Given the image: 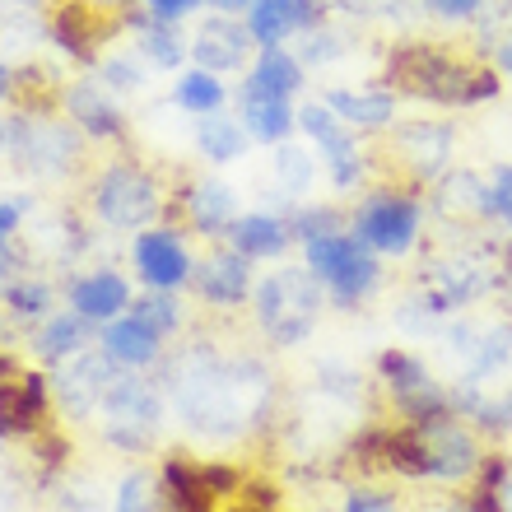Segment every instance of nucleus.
Wrapping results in <instances>:
<instances>
[{"label":"nucleus","mask_w":512,"mask_h":512,"mask_svg":"<svg viewBox=\"0 0 512 512\" xmlns=\"http://www.w3.org/2000/svg\"><path fill=\"white\" fill-rule=\"evenodd\" d=\"M135 270H140V280L149 289H182V284L196 275V261L187 256L182 238L173 229H145L135 233Z\"/></svg>","instance_id":"nucleus-9"},{"label":"nucleus","mask_w":512,"mask_h":512,"mask_svg":"<svg viewBox=\"0 0 512 512\" xmlns=\"http://www.w3.org/2000/svg\"><path fill=\"white\" fill-rule=\"evenodd\" d=\"M238 122L261 145H280L284 135L298 126V112L289 108V98H275L266 89H256L252 80H243V89H238Z\"/></svg>","instance_id":"nucleus-15"},{"label":"nucleus","mask_w":512,"mask_h":512,"mask_svg":"<svg viewBox=\"0 0 512 512\" xmlns=\"http://www.w3.org/2000/svg\"><path fill=\"white\" fill-rule=\"evenodd\" d=\"M182 205H187L191 229L205 233V238L229 233L233 219H238V201H233V191L224 187V182H191V191L182 196Z\"/></svg>","instance_id":"nucleus-21"},{"label":"nucleus","mask_w":512,"mask_h":512,"mask_svg":"<svg viewBox=\"0 0 512 512\" xmlns=\"http://www.w3.org/2000/svg\"><path fill=\"white\" fill-rule=\"evenodd\" d=\"M126 24L140 33L135 38V47H140V56H145L149 66L159 70H177L182 61H187V42H182V33H177V24H168V19H154L149 10H126Z\"/></svg>","instance_id":"nucleus-20"},{"label":"nucleus","mask_w":512,"mask_h":512,"mask_svg":"<svg viewBox=\"0 0 512 512\" xmlns=\"http://www.w3.org/2000/svg\"><path fill=\"white\" fill-rule=\"evenodd\" d=\"M117 378H122V373H117V359H112L108 350L103 354L80 350L56 373V396H61V405H66L70 415L84 419V415H94V410H103V396L112 391Z\"/></svg>","instance_id":"nucleus-8"},{"label":"nucleus","mask_w":512,"mask_h":512,"mask_svg":"<svg viewBox=\"0 0 512 512\" xmlns=\"http://www.w3.org/2000/svg\"><path fill=\"white\" fill-rule=\"evenodd\" d=\"M70 308L80 312V317H89L94 326H103L131 308V284L117 270H94V275L70 284Z\"/></svg>","instance_id":"nucleus-16"},{"label":"nucleus","mask_w":512,"mask_h":512,"mask_svg":"<svg viewBox=\"0 0 512 512\" xmlns=\"http://www.w3.org/2000/svg\"><path fill=\"white\" fill-rule=\"evenodd\" d=\"M47 415V382L38 373H19V382H0V433H33Z\"/></svg>","instance_id":"nucleus-19"},{"label":"nucleus","mask_w":512,"mask_h":512,"mask_svg":"<svg viewBox=\"0 0 512 512\" xmlns=\"http://www.w3.org/2000/svg\"><path fill=\"white\" fill-rule=\"evenodd\" d=\"M419 443H424V461H429L433 480H466L480 466L475 438L466 429H457L452 419H438L429 429H419Z\"/></svg>","instance_id":"nucleus-11"},{"label":"nucleus","mask_w":512,"mask_h":512,"mask_svg":"<svg viewBox=\"0 0 512 512\" xmlns=\"http://www.w3.org/2000/svg\"><path fill=\"white\" fill-rule=\"evenodd\" d=\"M466 512H508V503H503V489H475L471 503H466Z\"/></svg>","instance_id":"nucleus-43"},{"label":"nucleus","mask_w":512,"mask_h":512,"mask_svg":"<svg viewBox=\"0 0 512 512\" xmlns=\"http://www.w3.org/2000/svg\"><path fill=\"white\" fill-rule=\"evenodd\" d=\"M308 33H312V28H308ZM303 56H308V61H331V56H340V42L331 38V33H312L308 47H303Z\"/></svg>","instance_id":"nucleus-42"},{"label":"nucleus","mask_w":512,"mask_h":512,"mask_svg":"<svg viewBox=\"0 0 512 512\" xmlns=\"http://www.w3.org/2000/svg\"><path fill=\"white\" fill-rule=\"evenodd\" d=\"M98 84H103V89H117V94H131V89L145 84V61L135 52L103 56V61H98Z\"/></svg>","instance_id":"nucleus-34"},{"label":"nucleus","mask_w":512,"mask_h":512,"mask_svg":"<svg viewBox=\"0 0 512 512\" xmlns=\"http://www.w3.org/2000/svg\"><path fill=\"white\" fill-rule=\"evenodd\" d=\"M14 89H19V70H10L5 61H0V103H5Z\"/></svg>","instance_id":"nucleus-47"},{"label":"nucleus","mask_w":512,"mask_h":512,"mask_svg":"<svg viewBox=\"0 0 512 512\" xmlns=\"http://www.w3.org/2000/svg\"><path fill=\"white\" fill-rule=\"evenodd\" d=\"M196 289L210 308H238L247 303V289H252V266L238 247H224V252H210L196 266Z\"/></svg>","instance_id":"nucleus-13"},{"label":"nucleus","mask_w":512,"mask_h":512,"mask_svg":"<svg viewBox=\"0 0 512 512\" xmlns=\"http://www.w3.org/2000/svg\"><path fill=\"white\" fill-rule=\"evenodd\" d=\"M205 5H215L219 14H238V10H247L252 0H205Z\"/></svg>","instance_id":"nucleus-48"},{"label":"nucleus","mask_w":512,"mask_h":512,"mask_svg":"<svg viewBox=\"0 0 512 512\" xmlns=\"http://www.w3.org/2000/svg\"><path fill=\"white\" fill-rule=\"evenodd\" d=\"M345 512H396V494H382V489H350Z\"/></svg>","instance_id":"nucleus-39"},{"label":"nucleus","mask_w":512,"mask_h":512,"mask_svg":"<svg viewBox=\"0 0 512 512\" xmlns=\"http://www.w3.org/2000/svg\"><path fill=\"white\" fill-rule=\"evenodd\" d=\"M224 98H229V89H224V80H219L215 70H187L182 80H177L173 89V103L182 112H191V117H210V112L224 108Z\"/></svg>","instance_id":"nucleus-28"},{"label":"nucleus","mask_w":512,"mask_h":512,"mask_svg":"<svg viewBox=\"0 0 512 512\" xmlns=\"http://www.w3.org/2000/svg\"><path fill=\"white\" fill-rule=\"evenodd\" d=\"M252 135L243 131L238 117H224V112H210V117H196V145L210 163H233L247 149Z\"/></svg>","instance_id":"nucleus-27"},{"label":"nucleus","mask_w":512,"mask_h":512,"mask_svg":"<svg viewBox=\"0 0 512 512\" xmlns=\"http://www.w3.org/2000/svg\"><path fill=\"white\" fill-rule=\"evenodd\" d=\"M391 80L410 89V94L433 98V103H452V108L485 103V98L499 94L494 70L461 66V61H452L447 52H433V47H401L391 56Z\"/></svg>","instance_id":"nucleus-1"},{"label":"nucleus","mask_w":512,"mask_h":512,"mask_svg":"<svg viewBox=\"0 0 512 512\" xmlns=\"http://www.w3.org/2000/svg\"><path fill=\"white\" fill-rule=\"evenodd\" d=\"M247 80H252L256 89L275 94V98H294L298 89H303V61L289 56L284 47H261L256 66L247 70Z\"/></svg>","instance_id":"nucleus-26"},{"label":"nucleus","mask_w":512,"mask_h":512,"mask_svg":"<svg viewBox=\"0 0 512 512\" xmlns=\"http://www.w3.org/2000/svg\"><path fill=\"white\" fill-rule=\"evenodd\" d=\"M312 168H317V163H312V154H303V149H294V145L275 149V173H280L284 191H308Z\"/></svg>","instance_id":"nucleus-35"},{"label":"nucleus","mask_w":512,"mask_h":512,"mask_svg":"<svg viewBox=\"0 0 512 512\" xmlns=\"http://www.w3.org/2000/svg\"><path fill=\"white\" fill-rule=\"evenodd\" d=\"M322 103L336 112L340 122L359 126V131H378V126H391V117H396V98L391 94H350V89H331Z\"/></svg>","instance_id":"nucleus-25"},{"label":"nucleus","mask_w":512,"mask_h":512,"mask_svg":"<svg viewBox=\"0 0 512 512\" xmlns=\"http://www.w3.org/2000/svg\"><path fill=\"white\" fill-rule=\"evenodd\" d=\"M303 252H308V270L331 289L340 308H354L378 284V256L359 233H317L303 243Z\"/></svg>","instance_id":"nucleus-3"},{"label":"nucleus","mask_w":512,"mask_h":512,"mask_svg":"<svg viewBox=\"0 0 512 512\" xmlns=\"http://www.w3.org/2000/svg\"><path fill=\"white\" fill-rule=\"evenodd\" d=\"M0 373H10V359H0Z\"/></svg>","instance_id":"nucleus-51"},{"label":"nucleus","mask_w":512,"mask_h":512,"mask_svg":"<svg viewBox=\"0 0 512 512\" xmlns=\"http://www.w3.org/2000/svg\"><path fill=\"white\" fill-rule=\"evenodd\" d=\"M103 350L117 359L122 368H145L159 359L163 350V336L154 331V326H145L135 312H122V317H112V322H103Z\"/></svg>","instance_id":"nucleus-17"},{"label":"nucleus","mask_w":512,"mask_h":512,"mask_svg":"<svg viewBox=\"0 0 512 512\" xmlns=\"http://www.w3.org/2000/svg\"><path fill=\"white\" fill-rule=\"evenodd\" d=\"M489 215L512 224V168H499L494 182H489Z\"/></svg>","instance_id":"nucleus-38"},{"label":"nucleus","mask_w":512,"mask_h":512,"mask_svg":"<svg viewBox=\"0 0 512 512\" xmlns=\"http://www.w3.org/2000/svg\"><path fill=\"white\" fill-rule=\"evenodd\" d=\"M10 154L19 168L38 177H61L80 163V126L70 117H47V112H19L10 117Z\"/></svg>","instance_id":"nucleus-5"},{"label":"nucleus","mask_w":512,"mask_h":512,"mask_svg":"<svg viewBox=\"0 0 512 512\" xmlns=\"http://www.w3.org/2000/svg\"><path fill=\"white\" fill-rule=\"evenodd\" d=\"M433 14H443V19H471V14H480V5L485 0H424Z\"/></svg>","instance_id":"nucleus-41"},{"label":"nucleus","mask_w":512,"mask_h":512,"mask_svg":"<svg viewBox=\"0 0 512 512\" xmlns=\"http://www.w3.org/2000/svg\"><path fill=\"white\" fill-rule=\"evenodd\" d=\"M163 499L173 503V512H215V489L205 485L201 466L182 457L163 466Z\"/></svg>","instance_id":"nucleus-24"},{"label":"nucleus","mask_w":512,"mask_h":512,"mask_svg":"<svg viewBox=\"0 0 512 512\" xmlns=\"http://www.w3.org/2000/svg\"><path fill=\"white\" fill-rule=\"evenodd\" d=\"M14 266H19V252H14V238H0V280H10Z\"/></svg>","instance_id":"nucleus-46"},{"label":"nucleus","mask_w":512,"mask_h":512,"mask_svg":"<svg viewBox=\"0 0 512 512\" xmlns=\"http://www.w3.org/2000/svg\"><path fill=\"white\" fill-rule=\"evenodd\" d=\"M322 163L331 168V182L336 187H354L359 173H364V163H359V145H354V135L336 131L322 140Z\"/></svg>","instance_id":"nucleus-32"},{"label":"nucleus","mask_w":512,"mask_h":512,"mask_svg":"<svg viewBox=\"0 0 512 512\" xmlns=\"http://www.w3.org/2000/svg\"><path fill=\"white\" fill-rule=\"evenodd\" d=\"M322 317V280L312 270H275L256 284V322L275 345H298Z\"/></svg>","instance_id":"nucleus-2"},{"label":"nucleus","mask_w":512,"mask_h":512,"mask_svg":"<svg viewBox=\"0 0 512 512\" xmlns=\"http://www.w3.org/2000/svg\"><path fill=\"white\" fill-rule=\"evenodd\" d=\"M94 215L108 229H145L163 215V191L145 163L122 159L94 177Z\"/></svg>","instance_id":"nucleus-4"},{"label":"nucleus","mask_w":512,"mask_h":512,"mask_svg":"<svg viewBox=\"0 0 512 512\" xmlns=\"http://www.w3.org/2000/svg\"><path fill=\"white\" fill-rule=\"evenodd\" d=\"M94 5L98 0H56L52 5V42L80 66H98V47L112 33V28H98Z\"/></svg>","instance_id":"nucleus-10"},{"label":"nucleus","mask_w":512,"mask_h":512,"mask_svg":"<svg viewBox=\"0 0 512 512\" xmlns=\"http://www.w3.org/2000/svg\"><path fill=\"white\" fill-rule=\"evenodd\" d=\"M98 5H122V0H98Z\"/></svg>","instance_id":"nucleus-52"},{"label":"nucleus","mask_w":512,"mask_h":512,"mask_svg":"<svg viewBox=\"0 0 512 512\" xmlns=\"http://www.w3.org/2000/svg\"><path fill=\"white\" fill-rule=\"evenodd\" d=\"M38 457L47 461V466H66L70 443H66V438H47V443H38Z\"/></svg>","instance_id":"nucleus-45"},{"label":"nucleus","mask_w":512,"mask_h":512,"mask_svg":"<svg viewBox=\"0 0 512 512\" xmlns=\"http://www.w3.org/2000/svg\"><path fill=\"white\" fill-rule=\"evenodd\" d=\"M0 154H10V117L0 122Z\"/></svg>","instance_id":"nucleus-49"},{"label":"nucleus","mask_w":512,"mask_h":512,"mask_svg":"<svg viewBox=\"0 0 512 512\" xmlns=\"http://www.w3.org/2000/svg\"><path fill=\"white\" fill-rule=\"evenodd\" d=\"M19 5H42V0H19Z\"/></svg>","instance_id":"nucleus-53"},{"label":"nucleus","mask_w":512,"mask_h":512,"mask_svg":"<svg viewBox=\"0 0 512 512\" xmlns=\"http://www.w3.org/2000/svg\"><path fill=\"white\" fill-rule=\"evenodd\" d=\"M5 308H10L19 322L52 317V284H42V280H10V284H5Z\"/></svg>","instance_id":"nucleus-31"},{"label":"nucleus","mask_w":512,"mask_h":512,"mask_svg":"<svg viewBox=\"0 0 512 512\" xmlns=\"http://www.w3.org/2000/svg\"><path fill=\"white\" fill-rule=\"evenodd\" d=\"M117 512H159V489L149 475H126L117 489Z\"/></svg>","instance_id":"nucleus-36"},{"label":"nucleus","mask_w":512,"mask_h":512,"mask_svg":"<svg viewBox=\"0 0 512 512\" xmlns=\"http://www.w3.org/2000/svg\"><path fill=\"white\" fill-rule=\"evenodd\" d=\"M159 415H163L159 391L149 387V382H140V378H117L112 382V391L103 396L108 438L117 447H126V452H135V447H145L149 438H154Z\"/></svg>","instance_id":"nucleus-7"},{"label":"nucleus","mask_w":512,"mask_h":512,"mask_svg":"<svg viewBox=\"0 0 512 512\" xmlns=\"http://www.w3.org/2000/svg\"><path fill=\"white\" fill-rule=\"evenodd\" d=\"M247 33H252L256 47H280L294 24H289V14L280 10V0H252L247 5Z\"/></svg>","instance_id":"nucleus-30"},{"label":"nucleus","mask_w":512,"mask_h":512,"mask_svg":"<svg viewBox=\"0 0 512 512\" xmlns=\"http://www.w3.org/2000/svg\"><path fill=\"white\" fill-rule=\"evenodd\" d=\"M499 61H503V70H508V75H512V38H508V42H503V52H499Z\"/></svg>","instance_id":"nucleus-50"},{"label":"nucleus","mask_w":512,"mask_h":512,"mask_svg":"<svg viewBox=\"0 0 512 512\" xmlns=\"http://www.w3.org/2000/svg\"><path fill=\"white\" fill-rule=\"evenodd\" d=\"M354 233H359L373 252L405 256L419 238V205L410 201V196H396V191H378V196H368V201L359 205Z\"/></svg>","instance_id":"nucleus-6"},{"label":"nucleus","mask_w":512,"mask_h":512,"mask_svg":"<svg viewBox=\"0 0 512 512\" xmlns=\"http://www.w3.org/2000/svg\"><path fill=\"white\" fill-rule=\"evenodd\" d=\"M247 47H256L252 33H247V24L229 19V14H215V19H205L201 24V33H196V42H191V56H196V66L201 70L224 75V70L243 66Z\"/></svg>","instance_id":"nucleus-14"},{"label":"nucleus","mask_w":512,"mask_h":512,"mask_svg":"<svg viewBox=\"0 0 512 512\" xmlns=\"http://www.w3.org/2000/svg\"><path fill=\"white\" fill-rule=\"evenodd\" d=\"M396 154H401L419 177H433L447 168V154H452V131L443 122H410L396 131Z\"/></svg>","instance_id":"nucleus-18"},{"label":"nucleus","mask_w":512,"mask_h":512,"mask_svg":"<svg viewBox=\"0 0 512 512\" xmlns=\"http://www.w3.org/2000/svg\"><path fill=\"white\" fill-rule=\"evenodd\" d=\"M433 201L443 215H489V187L475 173H452Z\"/></svg>","instance_id":"nucleus-29"},{"label":"nucleus","mask_w":512,"mask_h":512,"mask_svg":"<svg viewBox=\"0 0 512 512\" xmlns=\"http://www.w3.org/2000/svg\"><path fill=\"white\" fill-rule=\"evenodd\" d=\"M201 0H145V10L154 14V19H168V24H177V19H187L191 10H196Z\"/></svg>","instance_id":"nucleus-40"},{"label":"nucleus","mask_w":512,"mask_h":512,"mask_svg":"<svg viewBox=\"0 0 512 512\" xmlns=\"http://www.w3.org/2000/svg\"><path fill=\"white\" fill-rule=\"evenodd\" d=\"M61 108L84 135H94V140H122L126 135V117L122 108L103 94V84L98 80H75L61 89Z\"/></svg>","instance_id":"nucleus-12"},{"label":"nucleus","mask_w":512,"mask_h":512,"mask_svg":"<svg viewBox=\"0 0 512 512\" xmlns=\"http://www.w3.org/2000/svg\"><path fill=\"white\" fill-rule=\"evenodd\" d=\"M28 201H0V238H14V229L24 224Z\"/></svg>","instance_id":"nucleus-44"},{"label":"nucleus","mask_w":512,"mask_h":512,"mask_svg":"<svg viewBox=\"0 0 512 512\" xmlns=\"http://www.w3.org/2000/svg\"><path fill=\"white\" fill-rule=\"evenodd\" d=\"M298 126H303V131H308L312 140L322 145L326 135H336V131H340V117H336L331 108H326L322 98H317V103H303V108H298Z\"/></svg>","instance_id":"nucleus-37"},{"label":"nucleus","mask_w":512,"mask_h":512,"mask_svg":"<svg viewBox=\"0 0 512 512\" xmlns=\"http://www.w3.org/2000/svg\"><path fill=\"white\" fill-rule=\"evenodd\" d=\"M294 238V224H284L275 215H238L229 229V243L247 256V261H266V256H284Z\"/></svg>","instance_id":"nucleus-22"},{"label":"nucleus","mask_w":512,"mask_h":512,"mask_svg":"<svg viewBox=\"0 0 512 512\" xmlns=\"http://www.w3.org/2000/svg\"><path fill=\"white\" fill-rule=\"evenodd\" d=\"M131 312H135V317H140V322H145V326H154L159 336H173L177 326H182V308H177L173 289H154V294L135 298V303H131Z\"/></svg>","instance_id":"nucleus-33"},{"label":"nucleus","mask_w":512,"mask_h":512,"mask_svg":"<svg viewBox=\"0 0 512 512\" xmlns=\"http://www.w3.org/2000/svg\"><path fill=\"white\" fill-rule=\"evenodd\" d=\"M89 317H80V312H52L47 322H42L38 340H33V350L42 354V359H52V364H66V359H75V354L89 345Z\"/></svg>","instance_id":"nucleus-23"}]
</instances>
